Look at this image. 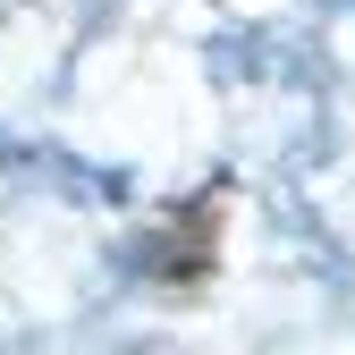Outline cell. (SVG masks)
Instances as JSON below:
<instances>
[{"label": "cell", "instance_id": "6da1fadb", "mask_svg": "<svg viewBox=\"0 0 355 355\" xmlns=\"http://www.w3.org/2000/svg\"><path fill=\"white\" fill-rule=\"evenodd\" d=\"M220 220H229V195H220V187H203L195 203H178L161 229H144V271L169 279V288L211 279V262H220Z\"/></svg>", "mask_w": 355, "mask_h": 355}]
</instances>
